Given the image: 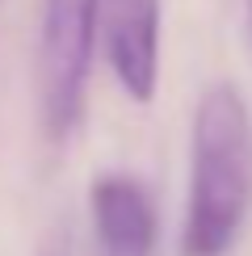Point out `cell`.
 I'll use <instances>...</instances> for the list:
<instances>
[{"label":"cell","instance_id":"obj_5","mask_svg":"<svg viewBox=\"0 0 252 256\" xmlns=\"http://www.w3.org/2000/svg\"><path fill=\"white\" fill-rule=\"evenodd\" d=\"M248 30H252V0H248Z\"/></svg>","mask_w":252,"mask_h":256},{"label":"cell","instance_id":"obj_3","mask_svg":"<svg viewBox=\"0 0 252 256\" xmlns=\"http://www.w3.org/2000/svg\"><path fill=\"white\" fill-rule=\"evenodd\" d=\"M105 59L134 105H152L160 88V0H110Z\"/></svg>","mask_w":252,"mask_h":256},{"label":"cell","instance_id":"obj_2","mask_svg":"<svg viewBox=\"0 0 252 256\" xmlns=\"http://www.w3.org/2000/svg\"><path fill=\"white\" fill-rule=\"evenodd\" d=\"M101 0H42L38 30V110L42 130L63 143L84 118L88 72L97 50Z\"/></svg>","mask_w":252,"mask_h":256},{"label":"cell","instance_id":"obj_4","mask_svg":"<svg viewBox=\"0 0 252 256\" xmlns=\"http://www.w3.org/2000/svg\"><path fill=\"white\" fill-rule=\"evenodd\" d=\"M88 214L101 256H152L156 252V202L139 176L101 172L88 185Z\"/></svg>","mask_w":252,"mask_h":256},{"label":"cell","instance_id":"obj_1","mask_svg":"<svg viewBox=\"0 0 252 256\" xmlns=\"http://www.w3.org/2000/svg\"><path fill=\"white\" fill-rule=\"evenodd\" d=\"M189 147L181 256H227L252 210V114L231 80L202 92Z\"/></svg>","mask_w":252,"mask_h":256}]
</instances>
